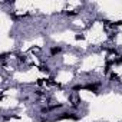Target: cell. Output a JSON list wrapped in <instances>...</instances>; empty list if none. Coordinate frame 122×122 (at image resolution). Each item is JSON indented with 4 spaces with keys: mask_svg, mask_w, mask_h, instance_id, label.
<instances>
[{
    "mask_svg": "<svg viewBox=\"0 0 122 122\" xmlns=\"http://www.w3.org/2000/svg\"><path fill=\"white\" fill-rule=\"evenodd\" d=\"M49 52H50L52 56H56V55H59V53H62V47H60V46H52Z\"/></svg>",
    "mask_w": 122,
    "mask_h": 122,
    "instance_id": "1",
    "label": "cell"
},
{
    "mask_svg": "<svg viewBox=\"0 0 122 122\" xmlns=\"http://www.w3.org/2000/svg\"><path fill=\"white\" fill-rule=\"evenodd\" d=\"M75 39H76V40H82V39H83V35H76Z\"/></svg>",
    "mask_w": 122,
    "mask_h": 122,
    "instance_id": "2",
    "label": "cell"
},
{
    "mask_svg": "<svg viewBox=\"0 0 122 122\" xmlns=\"http://www.w3.org/2000/svg\"><path fill=\"white\" fill-rule=\"evenodd\" d=\"M40 122H46V121H40Z\"/></svg>",
    "mask_w": 122,
    "mask_h": 122,
    "instance_id": "3",
    "label": "cell"
}]
</instances>
